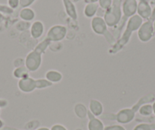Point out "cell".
I'll use <instances>...</instances> for the list:
<instances>
[{"instance_id":"6da1fadb","label":"cell","mask_w":155,"mask_h":130,"mask_svg":"<svg viewBox=\"0 0 155 130\" xmlns=\"http://www.w3.org/2000/svg\"><path fill=\"white\" fill-rule=\"evenodd\" d=\"M155 101L154 94H148L141 97L132 107L130 108H124L114 113H105L102 114L100 117L101 119H109V120H116L120 125L129 124L132 122L135 117L137 112H138L140 107L146 104H151Z\"/></svg>"},{"instance_id":"7a4b0ae2","label":"cell","mask_w":155,"mask_h":130,"mask_svg":"<svg viewBox=\"0 0 155 130\" xmlns=\"http://www.w3.org/2000/svg\"><path fill=\"white\" fill-rule=\"evenodd\" d=\"M143 22L144 20L137 14L129 18L126 22V29L124 30L120 38L116 40L115 44L112 46L108 51L110 55H115L123 50L129 42L133 32L138 31Z\"/></svg>"},{"instance_id":"3957f363","label":"cell","mask_w":155,"mask_h":130,"mask_svg":"<svg viewBox=\"0 0 155 130\" xmlns=\"http://www.w3.org/2000/svg\"><path fill=\"white\" fill-rule=\"evenodd\" d=\"M51 42L45 38L37 43L36 47L27 54L25 57V66L27 67L30 72H37L41 68L43 60V55L45 53L46 50L49 48Z\"/></svg>"},{"instance_id":"277c9868","label":"cell","mask_w":155,"mask_h":130,"mask_svg":"<svg viewBox=\"0 0 155 130\" xmlns=\"http://www.w3.org/2000/svg\"><path fill=\"white\" fill-rule=\"evenodd\" d=\"M122 4L123 0H113V3L110 8L106 10L104 19L107 23V27L115 28L117 27V25L121 22L123 18Z\"/></svg>"},{"instance_id":"5b68a950","label":"cell","mask_w":155,"mask_h":130,"mask_svg":"<svg viewBox=\"0 0 155 130\" xmlns=\"http://www.w3.org/2000/svg\"><path fill=\"white\" fill-rule=\"evenodd\" d=\"M91 26L94 32L97 35L104 36L107 42L110 45L113 46L116 42V39L114 35L108 30L107 23L104 21V18L99 16H94L92 18L91 22Z\"/></svg>"},{"instance_id":"8992f818","label":"cell","mask_w":155,"mask_h":130,"mask_svg":"<svg viewBox=\"0 0 155 130\" xmlns=\"http://www.w3.org/2000/svg\"><path fill=\"white\" fill-rule=\"evenodd\" d=\"M66 27L61 25H56L52 26L47 31L46 38L48 39L51 43L53 42H61L65 38L67 35Z\"/></svg>"},{"instance_id":"52a82bcc","label":"cell","mask_w":155,"mask_h":130,"mask_svg":"<svg viewBox=\"0 0 155 130\" xmlns=\"http://www.w3.org/2000/svg\"><path fill=\"white\" fill-rule=\"evenodd\" d=\"M154 34L153 22L150 20H147L143 22L137 32L138 39L142 43H147L150 41L153 37Z\"/></svg>"},{"instance_id":"ba28073f","label":"cell","mask_w":155,"mask_h":130,"mask_svg":"<svg viewBox=\"0 0 155 130\" xmlns=\"http://www.w3.org/2000/svg\"><path fill=\"white\" fill-rule=\"evenodd\" d=\"M18 89L23 93L29 94L34 92L37 89L36 88V79L33 78L31 76L19 79L18 82Z\"/></svg>"},{"instance_id":"9c48e42d","label":"cell","mask_w":155,"mask_h":130,"mask_svg":"<svg viewBox=\"0 0 155 130\" xmlns=\"http://www.w3.org/2000/svg\"><path fill=\"white\" fill-rule=\"evenodd\" d=\"M152 8L147 0H139L137 6V15L140 16L143 20H148L151 15Z\"/></svg>"},{"instance_id":"30bf717a","label":"cell","mask_w":155,"mask_h":130,"mask_svg":"<svg viewBox=\"0 0 155 130\" xmlns=\"http://www.w3.org/2000/svg\"><path fill=\"white\" fill-rule=\"evenodd\" d=\"M44 31H45V27H44V23L41 21H35L31 24V28H30L31 37L34 40H37L42 37Z\"/></svg>"},{"instance_id":"8fae6325","label":"cell","mask_w":155,"mask_h":130,"mask_svg":"<svg viewBox=\"0 0 155 130\" xmlns=\"http://www.w3.org/2000/svg\"><path fill=\"white\" fill-rule=\"evenodd\" d=\"M87 118L89 121L87 123V128L88 130H104V123L99 118L94 116L88 110L87 112Z\"/></svg>"},{"instance_id":"7c38bea8","label":"cell","mask_w":155,"mask_h":130,"mask_svg":"<svg viewBox=\"0 0 155 130\" xmlns=\"http://www.w3.org/2000/svg\"><path fill=\"white\" fill-rule=\"evenodd\" d=\"M88 110L96 117H100L104 113V106L98 100L91 99L89 102Z\"/></svg>"},{"instance_id":"4fadbf2b","label":"cell","mask_w":155,"mask_h":130,"mask_svg":"<svg viewBox=\"0 0 155 130\" xmlns=\"http://www.w3.org/2000/svg\"><path fill=\"white\" fill-rule=\"evenodd\" d=\"M65 11L67 15L72 19L73 21H77L78 19V12L74 4L71 0H62Z\"/></svg>"},{"instance_id":"5bb4252c","label":"cell","mask_w":155,"mask_h":130,"mask_svg":"<svg viewBox=\"0 0 155 130\" xmlns=\"http://www.w3.org/2000/svg\"><path fill=\"white\" fill-rule=\"evenodd\" d=\"M45 78L54 85V84L59 83L63 78V75L60 72L57 70L50 69L46 72Z\"/></svg>"},{"instance_id":"9a60e30c","label":"cell","mask_w":155,"mask_h":130,"mask_svg":"<svg viewBox=\"0 0 155 130\" xmlns=\"http://www.w3.org/2000/svg\"><path fill=\"white\" fill-rule=\"evenodd\" d=\"M35 12L30 7H27V8H23L20 11L19 13V17L22 21H25V22H31L35 18Z\"/></svg>"},{"instance_id":"2e32d148","label":"cell","mask_w":155,"mask_h":130,"mask_svg":"<svg viewBox=\"0 0 155 130\" xmlns=\"http://www.w3.org/2000/svg\"><path fill=\"white\" fill-rule=\"evenodd\" d=\"M100 8L98 3H90L86 4L84 8V15L86 18H92L94 16H96L97 12L98 11V8Z\"/></svg>"},{"instance_id":"e0dca14e","label":"cell","mask_w":155,"mask_h":130,"mask_svg":"<svg viewBox=\"0 0 155 130\" xmlns=\"http://www.w3.org/2000/svg\"><path fill=\"white\" fill-rule=\"evenodd\" d=\"M13 76L17 79L25 78L30 76V71L27 68L25 65L15 68L13 71Z\"/></svg>"},{"instance_id":"ac0fdd59","label":"cell","mask_w":155,"mask_h":130,"mask_svg":"<svg viewBox=\"0 0 155 130\" xmlns=\"http://www.w3.org/2000/svg\"><path fill=\"white\" fill-rule=\"evenodd\" d=\"M74 111L78 117L80 118V119H84V118H86L87 116L88 110H87V107L84 104L79 103V104H77L74 106Z\"/></svg>"},{"instance_id":"d6986e66","label":"cell","mask_w":155,"mask_h":130,"mask_svg":"<svg viewBox=\"0 0 155 130\" xmlns=\"http://www.w3.org/2000/svg\"><path fill=\"white\" fill-rule=\"evenodd\" d=\"M138 113L142 116H150L153 114L152 104H146L141 106L138 110Z\"/></svg>"},{"instance_id":"ffe728a7","label":"cell","mask_w":155,"mask_h":130,"mask_svg":"<svg viewBox=\"0 0 155 130\" xmlns=\"http://www.w3.org/2000/svg\"><path fill=\"white\" fill-rule=\"evenodd\" d=\"M53 85L52 82H49L46 78H37L36 79V88L37 89H46L50 88Z\"/></svg>"},{"instance_id":"44dd1931","label":"cell","mask_w":155,"mask_h":130,"mask_svg":"<svg viewBox=\"0 0 155 130\" xmlns=\"http://www.w3.org/2000/svg\"><path fill=\"white\" fill-rule=\"evenodd\" d=\"M132 130H155V122L154 123H139L135 125Z\"/></svg>"},{"instance_id":"7402d4cb","label":"cell","mask_w":155,"mask_h":130,"mask_svg":"<svg viewBox=\"0 0 155 130\" xmlns=\"http://www.w3.org/2000/svg\"><path fill=\"white\" fill-rule=\"evenodd\" d=\"M31 24L28 22H25V21H21V22H18L16 25V28L18 30L21 32H25V31H28L31 28Z\"/></svg>"},{"instance_id":"603a6c76","label":"cell","mask_w":155,"mask_h":130,"mask_svg":"<svg viewBox=\"0 0 155 130\" xmlns=\"http://www.w3.org/2000/svg\"><path fill=\"white\" fill-rule=\"evenodd\" d=\"M113 3V0H99L98 1V4H99L100 8H101L104 10H107Z\"/></svg>"},{"instance_id":"cb8c5ba5","label":"cell","mask_w":155,"mask_h":130,"mask_svg":"<svg viewBox=\"0 0 155 130\" xmlns=\"http://www.w3.org/2000/svg\"><path fill=\"white\" fill-rule=\"evenodd\" d=\"M62 47H63V46H62V44L61 43V42H53V43H50L49 48H50V50H51V51L58 52L59 51V50H62Z\"/></svg>"},{"instance_id":"d4e9b609","label":"cell","mask_w":155,"mask_h":130,"mask_svg":"<svg viewBox=\"0 0 155 130\" xmlns=\"http://www.w3.org/2000/svg\"><path fill=\"white\" fill-rule=\"evenodd\" d=\"M0 12L6 15H11L14 12V10L12 9L9 6L5 5H0Z\"/></svg>"},{"instance_id":"484cf974","label":"cell","mask_w":155,"mask_h":130,"mask_svg":"<svg viewBox=\"0 0 155 130\" xmlns=\"http://www.w3.org/2000/svg\"><path fill=\"white\" fill-rule=\"evenodd\" d=\"M20 5V0H8V6L12 9H15Z\"/></svg>"},{"instance_id":"4316f807","label":"cell","mask_w":155,"mask_h":130,"mask_svg":"<svg viewBox=\"0 0 155 130\" xmlns=\"http://www.w3.org/2000/svg\"><path fill=\"white\" fill-rule=\"evenodd\" d=\"M104 130H126L122 125H111L105 126Z\"/></svg>"},{"instance_id":"83f0119b","label":"cell","mask_w":155,"mask_h":130,"mask_svg":"<svg viewBox=\"0 0 155 130\" xmlns=\"http://www.w3.org/2000/svg\"><path fill=\"white\" fill-rule=\"evenodd\" d=\"M36 0H20V6L23 8L29 7L35 2Z\"/></svg>"},{"instance_id":"f1b7e54d","label":"cell","mask_w":155,"mask_h":130,"mask_svg":"<svg viewBox=\"0 0 155 130\" xmlns=\"http://www.w3.org/2000/svg\"><path fill=\"white\" fill-rule=\"evenodd\" d=\"M25 65V60L23 58H17L16 59H15L14 61V66L15 68H18V67L24 66Z\"/></svg>"},{"instance_id":"f546056e","label":"cell","mask_w":155,"mask_h":130,"mask_svg":"<svg viewBox=\"0 0 155 130\" xmlns=\"http://www.w3.org/2000/svg\"><path fill=\"white\" fill-rule=\"evenodd\" d=\"M50 130H68L66 127L64 126L62 124H55L50 128Z\"/></svg>"},{"instance_id":"4dcf8cb0","label":"cell","mask_w":155,"mask_h":130,"mask_svg":"<svg viewBox=\"0 0 155 130\" xmlns=\"http://www.w3.org/2000/svg\"><path fill=\"white\" fill-rule=\"evenodd\" d=\"M2 130H22V129H18V128H12V127H5L4 126L2 128ZM34 130H50V128H47V127H41V128H38L37 129Z\"/></svg>"},{"instance_id":"1f68e13d","label":"cell","mask_w":155,"mask_h":130,"mask_svg":"<svg viewBox=\"0 0 155 130\" xmlns=\"http://www.w3.org/2000/svg\"><path fill=\"white\" fill-rule=\"evenodd\" d=\"M8 105V101L4 99H0V107L2 108V107H5Z\"/></svg>"},{"instance_id":"d6a6232c","label":"cell","mask_w":155,"mask_h":130,"mask_svg":"<svg viewBox=\"0 0 155 130\" xmlns=\"http://www.w3.org/2000/svg\"><path fill=\"white\" fill-rule=\"evenodd\" d=\"M148 20L151 21L152 22H153L155 21V7H154V8H153V9H152L151 15H150V17L149 18Z\"/></svg>"},{"instance_id":"836d02e7","label":"cell","mask_w":155,"mask_h":130,"mask_svg":"<svg viewBox=\"0 0 155 130\" xmlns=\"http://www.w3.org/2000/svg\"><path fill=\"white\" fill-rule=\"evenodd\" d=\"M99 0H84V2L86 4H90V3H98Z\"/></svg>"},{"instance_id":"e575fe53","label":"cell","mask_w":155,"mask_h":130,"mask_svg":"<svg viewBox=\"0 0 155 130\" xmlns=\"http://www.w3.org/2000/svg\"><path fill=\"white\" fill-rule=\"evenodd\" d=\"M4 125H5V124H4V122L2 121V119H0V130L2 129V128L4 127Z\"/></svg>"},{"instance_id":"d590c367","label":"cell","mask_w":155,"mask_h":130,"mask_svg":"<svg viewBox=\"0 0 155 130\" xmlns=\"http://www.w3.org/2000/svg\"><path fill=\"white\" fill-rule=\"evenodd\" d=\"M152 107H153V114L155 116V101L152 103Z\"/></svg>"},{"instance_id":"8d00e7d4","label":"cell","mask_w":155,"mask_h":130,"mask_svg":"<svg viewBox=\"0 0 155 130\" xmlns=\"http://www.w3.org/2000/svg\"><path fill=\"white\" fill-rule=\"evenodd\" d=\"M3 19H4V16L2 15V13L0 12V22H2V21H3Z\"/></svg>"},{"instance_id":"74e56055","label":"cell","mask_w":155,"mask_h":130,"mask_svg":"<svg viewBox=\"0 0 155 130\" xmlns=\"http://www.w3.org/2000/svg\"><path fill=\"white\" fill-rule=\"evenodd\" d=\"M71 2H73V3H75V2H79L80 0H71Z\"/></svg>"},{"instance_id":"f35d334b","label":"cell","mask_w":155,"mask_h":130,"mask_svg":"<svg viewBox=\"0 0 155 130\" xmlns=\"http://www.w3.org/2000/svg\"><path fill=\"white\" fill-rule=\"evenodd\" d=\"M153 31H154V33H155V21L153 22Z\"/></svg>"},{"instance_id":"ab89813d","label":"cell","mask_w":155,"mask_h":130,"mask_svg":"<svg viewBox=\"0 0 155 130\" xmlns=\"http://www.w3.org/2000/svg\"><path fill=\"white\" fill-rule=\"evenodd\" d=\"M0 114H1V107H0Z\"/></svg>"},{"instance_id":"60d3db41","label":"cell","mask_w":155,"mask_h":130,"mask_svg":"<svg viewBox=\"0 0 155 130\" xmlns=\"http://www.w3.org/2000/svg\"><path fill=\"white\" fill-rule=\"evenodd\" d=\"M1 130H2V129H1Z\"/></svg>"}]
</instances>
